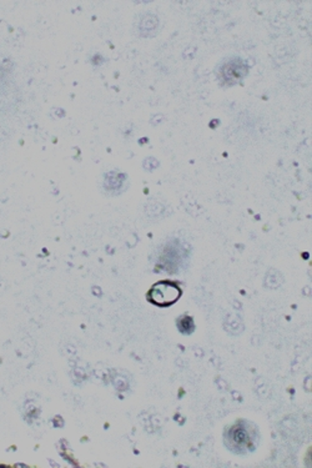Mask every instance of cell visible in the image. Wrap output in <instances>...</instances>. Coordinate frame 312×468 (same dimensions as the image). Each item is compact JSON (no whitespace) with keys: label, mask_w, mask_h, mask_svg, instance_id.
<instances>
[{"label":"cell","mask_w":312,"mask_h":468,"mask_svg":"<svg viewBox=\"0 0 312 468\" xmlns=\"http://www.w3.org/2000/svg\"><path fill=\"white\" fill-rule=\"evenodd\" d=\"M182 295L179 286L170 281H162L150 290L149 300L156 306H170L175 303Z\"/></svg>","instance_id":"6da1fadb"}]
</instances>
